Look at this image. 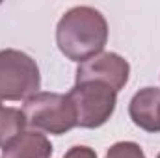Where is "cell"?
I'll use <instances>...</instances> for the list:
<instances>
[{
    "label": "cell",
    "instance_id": "obj_7",
    "mask_svg": "<svg viewBox=\"0 0 160 158\" xmlns=\"http://www.w3.org/2000/svg\"><path fill=\"white\" fill-rule=\"evenodd\" d=\"M52 151L54 147L43 132L28 128L2 149L0 158H50Z\"/></svg>",
    "mask_w": 160,
    "mask_h": 158
},
{
    "label": "cell",
    "instance_id": "obj_10",
    "mask_svg": "<svg viewBox=\"0 0 160 158\" xmlns=\"http://www.w3.org/2000/svg\"><path fill=\"white\" fill-rule=\"evenodd\" d=\"M62 158H99L95 149L88 147V145H73Z\"/></svg>",
    "mask_w": 160,
    "mask_h": 158
},
{
    "label": "cell",
    "instance_id": "obj_4",
    "mask_svg": "<svg viewBox=\"0 0 160 158\" xmlns=\"http://www.w3.org/2000/svg\"><path fill=\"white\" fill-rule=\"evenodd\" d=\"M77 114V126L99 128L114 116L118 104V93L99 82L75 84L67 93Z\"/></svg>",
    "mask_w": 160,
    "mask_h": 158
},
{
    "label": "cell",
    "instance_id": "obj_5",
    "mask_svg": "<svg viewBox=\"0 0 160 158\" xmlns=\"http://www.w3.org/2000/svg\"><path fill=\"white\" fill-rule=\"evenodd\" d=\"M130 77L128 62L118 52H101L86 62L78 63L75 71V84L82 82H99L112 87L116 93L127 86Z\"/></svg>",
    "mask_w": 160,
    "mask_h": 158
},
{
    "label": "cell",
    "instance_id": "obj_9",
    "mask_svg": "<svg viewBox=\"0 0 160 158\" xmlns=\"http://www.w3.org/2000/svg\"><path fill=\"white\" fill-rule=\"evenodd\" d=\"M104 158H145V153L136 141H118L106 151Z\"/></svg>",
    "mask_w": 160,
    "mask_h": 158
},
{
    "label": "cell",
    "instance_id": "obj_2",
    "mask_svg": "<svg viewBox=\"0 0 160 158\" xmlns=\"http://www.w3.org/2000/svg\"><path fill=\"white\" fill-rule=\"evenodd\" d=\"M22 116L30 130L62 136L77 126V114L69 95L39 91L22 104Z\"/></svg>",
    "mask_w": 160,
    "mask_h": 158
},
{
    "label": "cell",
    "instance_id": "obj_1",
    "mask_svg": "<svg viewBox=\"0 0 160 158\" xmlns=\"http://www.w3.org/2000/svg\"><path fill=\"white\" fill-rule=\"evenodd\" d=\"M108 43V22L104 15L91 6L67 9L56 24V45L60 52L82 63L104 50Z\"/></svg>",
    "mask_w": 160,
    "mask_h": 158
},
{
    "label": "cell",
    "instance_id": "obj_11",
    "mask_svg": "<svg viewBox=\"0 0 160 158\" xmlns=\"http://www.w3.org/2000/svg\"><path fill=\"white\" fill-rule=\"evenodd\" d=\"M158 158H160V155H158Z\"/></svg>",
    "mask_w": 160,
    "mask_h": 158
},
{
    "label": "cell",
    "instance_id": "obj_6",
    "mask_svg": "<svg viewBox=\"0 0 160 158\" xmlns=\"http://www.w3.org/2000/svg\"><path fill=\"white\" fill-rule=\"evenodd\" d=\"M128 116L132 123L151 134L160 132V89L147 86L134 93L128 102Z\"/></svg>",
    "mask_w": 160,
    "mask_h": 158
},
{
    "label": "cell",
    "instance_id": "obj_8",
    "mask_svg": "<svg viewBox=\"0 0 160 158\" xmlns=\"http://www.w3.org/2000/svg\"><path fill=\"white\" fill-rule=\"evenodd\" d=\"M26 128V121L22 116V110L4 106L0 102V147L4 149L9 145L19 134H22Z\"/></svg>",
    "mask_w": 160,
    "mask_h": 158
},
{
    "label": "cell",
    "instance_id": "obj_3",
    "mask_svg": "<svg viewBox=\"0 0 160 158\" xmlns=\"http://www.w3.org/2000/svg\"><path fill=\"white\" fill-rule=\"evenodd\" d=\"M41 87L39 65L17 48L0 50V101H28Z\"/></svg>",
    "mask_w": 160,
    "mask_h": 158
}]
</instances>
